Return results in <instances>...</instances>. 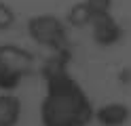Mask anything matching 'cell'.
I'll return each mask as SVG.
<instances>
[{"label":"cell","instance_id":"cell-1","mask_svg":"<svg viewBox=\"0 0 131 126\" xmlns=\"http://www.w3.org/2000/svg\"><path fill=\"white\" fill-rule=\"evenodd\" d=\"M78 101L74 95L59 92L57 97H51L47 105V122L49 126H74L78 124Z\"/></svg>","mask_w":131,"mask_h":126},{"label":"cell","instance_id":"cell-2","mask_svg":"<svg viewBox=\"0 0 131 126\" xmlns=\"http://www.w3.org/2000/svg\"><path fill=\"white\" fill-rule=\"evenodd\" d=\"M15 116H17V105H15V101H11V99L0 101V126L13 124Z\"/></svg>","mask_w":131,"mask_h":126}]
</instances>
